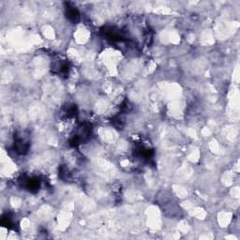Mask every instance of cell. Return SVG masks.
<instances>
[{
	"label": "cell",
	"mask_w": 240,
	"mask_h": 240,
	"mask_svg": "<svg viewBox=\"0 0 240 240\" xmlns=\"http://www.w3.org/2000/svg\"><path fill=\"white\" fill-rule=\"evenodd\" d=\"M68 17L70 20H77L79 18V12L75 8H71L68 9Z\"/></svg>",
	"instance_id": "obj_1"
}]
</instances>
